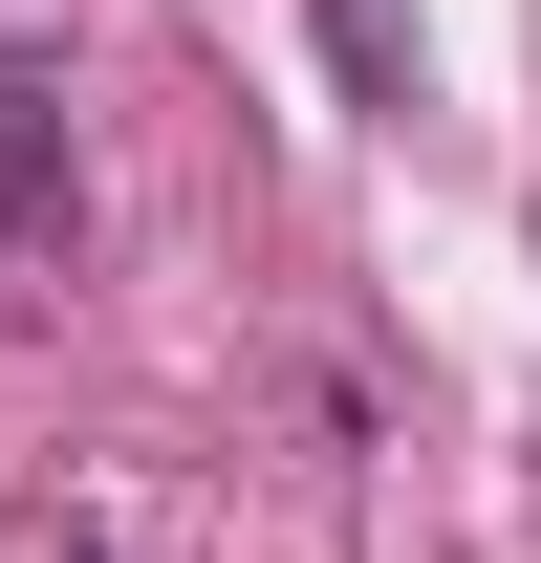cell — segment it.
<instances>
[{"instance_id": "1", "label": "cell", "mask_w": 541, "mask_h": 563, "mask_svg": "<svg viewBox=\"0 0 541 563\" xmlns=\"http://www.w3.org/2000/svg\"><path fill=\"white\" fill-rule=\"evenodd\" d=\"M66 239V152H44V87H0V261Z\"/></svg>"}, {"instance_id": "2", "label": "cell", "mask_w": 541, "mask_h": 563, "mask_svg": "<svg viewBox=\"0 0 541 563\" xmlns=\"http://www.w3.org/2000/svg\"><path fill=\"white\" fill-rule=\"evenodd\" d=\"M303 22H325L346 109H390V131H411V22H390V0H303Z\"/></svg>"}]
</instances>
